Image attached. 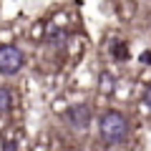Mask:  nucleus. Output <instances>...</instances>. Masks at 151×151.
<instances>
[{"label":"nucleus","instance_id":"1","mask_svg":"<svg viewBox=\"0 0 151 151\" xmlns=\"http://www.w3.org/2000/svg\"><path fill=\"white\" fill-rule=\"evenodd\" d=\"M126 136H129V121L119 111H108L101 119V139L113 146V144H124Z\"/></svg>","mask_w":151,"mask_h":151},{"label":"nucleus","instance_id":"2","mask_svg":"<svg viewBox=\"0 0 151 151\" xmlns=\"http://www.w3.org/2000/svg\"><path fill=\"white\" fill-rule=\"evenodd\" d=\"M23 68V53L15 45H0V73L13 76Z\"/></svg>","mask_w":151,"mask_h":151},{"label":"nucleus","instance_id":"3","mask_svg":"<svg viewBox=\"0 0 151 151\" xmlns=\"http://www.w3.org/2000/svg\"><path fill=\"white\" fill-rule=\"evenodd\" d=\"M68 124L73 126V129L78 131H86L88 126H91V108L86 106V103H76V106L68 108Z\"/></svg>","mask_w":151,"mask_h":151},{"label":"nucleus","instance_id":"4","mask_svg":"<svg viewBox=\"0 0 151 151\" xmlns=\"http://www.w3.org/2000/svg\"><path fill=\"white\" fill-rule=\"evenodd\" d=\"M111 53L116 60H129V45L126 43H113L111 45Z\"/></svg>","mask_w":151,"mask_h":151},{"label":"nucleus","instance_id":"5","mask_svg":"<svg viewBox=\"0 0 151 151\" xmlns=\"http://www.w3.org/2000/svg\"><path fill=\"white\" fill-rule=\"evenodd\" d=\"M10 106H13L10 91H8L5 86H0V111H10Z\"/></svg>","mask_w":151,"mask_h":151},{"label":"nucleus","instance_id":"6","mask_svg":"<svg viewBox=\"0 0 151 151\" xmlns=\"http://www.w3.org/2000/svg\"><path fill=\"white\" fill-rule=\"evenodd\" d=\"M101 91H103V93H111V91H113V81H111V76H103V78H101Z\"/></svg>","mask_w":151,"mask_h":151},{"label":"nucleus","instance_id":"7","mask_svg":"<svg viewBox=\"0 0 151 151\" xmlns=\"http://www.w3.org/2000/svg\"><path fill=\"white\" fill-rule=\"evenodd\" d=\"M144 103H146V106H149V108H151V88H149V91H146V93H144Z\"/></svg>","mask_w":151,"mask_h":151},{"label":"nucleus","instance_id":"8","mask_svg":"<svg viewBox=\"0 0 151 151\" xmlns=\"http://www.w3.org/2000/svg\"><path fill=\"white\" fill-rule=\"evenodd\" d=\"M8 151H15V146H8Z\"/></svg>","mask_w":151,"mask_h":151}]
</instances>
